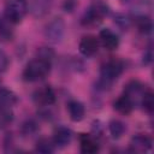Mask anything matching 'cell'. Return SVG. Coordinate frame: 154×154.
Wrapping results in <instances>:
<instances>
[{
  "label": "cell",
  "mask_w": 154,
  "mask_h": 154,
  "mask_svg": "<svg viewBox=\"0 0 154 154\" xmlns=\"http://www.w3.org/2000/svg\"><path fill=\"white\" fill-rule=\"evenodd\" d=\"M55 150V144L53 140H49L47 137H42L36 142V152L42 154H51Z\"/></svg>",
  "instance_id": "cell-20"
},
{
  "label": "cell",
  "mask_w": 154,
  "mask_h": 154,
  "mask_svg": "<svg viewBox=\"0 0 154 154\" xmlns=\"http://www.w3.org/2000/svg\"><path fill=\"white\" fill-rule=\"evenodd\" d=\"M17 102H18V97L12 90L4 87L0 88V111L8 109L13 107Z\"/></svg>",
  "instance_id": "cell-15"
},
{
  "label": "cell",
  "mask_w": 154,
  "mask_h": 154,
  "mask_svg": "<svg viewBox=\"0 0 154 154\" xmlns=\"http://www.w3.org/2000/svg\"><path fill=\"white\" fill-rule=\"evenodd\" d=\"M7 66H8V58L6 53L2 49H0V73L4 72L7 69Z\"/></svg>",
  "instance_id": "cell-25"
},
{
  "label": "cell",
  "mask_w": 154,
  "mask_h": 154,
  "mask_svg": "<svg viewBox=\"0 0 154 154\" xmlns=\"http://www.w3.org/2000/svg\"><path fill=\"white\" fill-rule=\"evenodd\" d=\"M100 47V41L94 35H87L83 36L82 40L78 43V49L82 55L84 57H91L97 53Z\"/></svg>",
  "instance_id": "cell-8"
},
{
  "label": "cell",
  "mask_w": 154,
  "mask_h": 154,
  "mask_svg": "<svg viewBox=\"0 0 154 154\" xmlns=\"http://www.w3.org/2000/svg\"><path fill=\"white\" fill-rule=\"evenodd\" d=\"M144 91H146L144 85L140 81L132 79L125 84L123 94H125L128 97H130V100L134 102V105H137V103H140L141 97H142Z\"/></svg>",
  "instance_id": "cell-9"
},
{
  "label": "cell",
  "mask_w": 154,
  "mask_h": 154,
  "mask_svg": "<svg viewBox=\"0 0 154 154\" xmlns=\"http://www.w3.org/2000/svg\"><path fill=\"white\" fill-rule=\"evenodd\" d=\"M12 120H13V113H12L11 108H8V109H1L0 111V124L2 126L8 125Z\"/></svg>",
  "instance_id": "cell-23"
},
{
  "label": "cell",
  "mask_w": 154,
  "mask_h": 154,
  "mask_svg": "<svg viewBox=\"0 0 154 154\" xmlns=\"http://www.w3.org/2000/svg\"><path fill=\"white\" fill-rule=\"evenodd\" d=\"M143 64L144 65H150L152 61H153V51H152V47H148L143 54Z\"/></svg>",
  "instance_id": "cell-26"
},
{
  "label": "cell",
  "mask_w": 154,
  "mask_h": 154,
  "mask_svg": "<svg viewBox=\"0 0 154 154\" xmlns=\"http://www.w3.org/2000/svg\"><path fill=\"white\" fill-rule=\"evenodd\" d=\"M52 70V60L36 57L35 59L30 60L22 73V77L25 82H38L45 79Z\"/></svg>",
  "instance_id": "cell-2"
},
{
  "label": "cell",
  "mask_w": 154,
  "mask_h": 154,
  "mask_svg": "<svg viewBox=\"0 0 154 154\" xmlns=\"http://www.w3.org/2000/svg\"><path fill=\"white\" fill-rule=\"evenodd\" d=\"M43 34H45V37L52 43L61 42L65 34V23L63 18L55 17L52 20H49L45 26Z\"/></svg>",
  "instance_id": "cell-5"
},
{
  "label": "cell",
  "mask_w": 154,
  "mask_h": 154,
  "mask_svg": "<svg viewBox=\"0 0 154 154\" xmlns=\"http://www.w3.org/2000/svg\"><path fill=\"white\" fill-rule=\"evenodd\" d=\"M99 41L107 51H116L119 47V37L111 29H102L99 34Z\"/></svg>",
  "instance_id": "cell-11"
},
{
  "label": "cell",
  "mask_w": 154,
  "mask_h": 154,
  "mask_svg": "<svg viewBox=\"0 0 154 154\" xmlns=\"http://www.w3.org/2000/svg\"><path fill=\"white\" fill-rule=\"evenodd\" d=\"M113 108L120 113V114H124V116H128L130 114L134 108H135V105L134 102L130 100V97H128L125 94H122L119 97H117L113 102Z\"/></svg>",
  "instance_id": "cell-13"
},
{
  "label": "cell",
  "mask_w": 154,
  "mask_h": 154,
  "mask_svg": "<svg viewBox=\"0 0 154 154\" xmlns=\"http://www.w3.org/2000/svg\"><path fill=\"white\" fill-rule=\"evenodd\" d=\"M129 147H130V150L134 153H146L152 149L153 141L148 135L137 134L131 137Z\"/></svg>",
  "instance_id": "cell-7"
},
{
  "label": "cell",
  "mask_w": 154,
  "mask_h": 154,
  "mask_svg": "<svg viewBox=\"0 0 154 154\" xmlns=\"http://www.w3.org/2000/svg\"><path fill=\"white\" fill-rule=\"evenodd\" d=\"M67 111L72 122H81L85 116V107L78 100H71L67 103Z\"/></svg>",
  "instance_id": "cell-14"
},
{
  "label": "cell",
  "mask_w": 154,
  "mask_h": 154,
  "mask_svg": "<svg viewBox=\"0 0 154 154\" xmlns=\"http://www.w3.org/2000/svg\"><path fill=\"white\" fill-rule=\"evenodd\" d=\"M125 64L123 60L119 59H112L102 64L100 69V78L96 83L97 89L106 90L108 89L124 72Z\"/></svg>",
  "instance_id": "cell-1"
},
{
  "label": "cell",
  "mask_w": 154,
  "mask_h": 154,
  "mask_svg": "<svg viewBox=\"0 0 154 154\" xmlns=\"http://www.w3.org/2000/svg\"><path fill=\"white\" fill-rule=\"evenodd\" d=\"M32 100L35 101L36 105L47 107V106H52V105L55 103L57 95H55V91L52 87L45 85V87L37 89L32 94Z\"/></svg>",
  "instance_id": "cell-6"
},
{
  "label": "cell",
  "mask_w": 154,
  "mask_h": 154,
  "mask_svg": "<svg viewBox=\"0 0 154 154\" xmlns=\"http://www.w3.org/2000/svg\"><path fill=\"white\" fill-rule=\"evenodd\" d=\"M28 4L25 0H8L5 5L4 16L13 24H18L28 13Z\"/></svg>",
  "instance_id": "cell-4"
},
{
  "label": "cell",
  "mask_w": 154,
  "mask_h": 154,
  "mask_svg": "<svg viewBox=\"0 0 154 154\" xmlns=\"http://www.w3.org/2000/svg\"><path fill=\"white\" fill-rule=\"evenodd\" d=\"M114 22L117 23V25L122 30H126L130 26V19L128 17H125L124 14H117V16H114Z\"/></svg>",
  "instance_id": "cell-24"
},
{
  "label": "cell",
  "mask_w": 154,
  "mask_h": 154,
  "mask_svg": "<svg viewBox=\"0 0 154 154\" xmlns=\"http://www.w3.org/2000/svg\"><path fill=\"white\" fill-rule=\"evenodd\" d=\"M72 135L73 134L69 128L63 126V125L57 126L53 132V142H54L55 147L64 148V147L69 146L72 140Z\"/></svg>",
  "instance_id": "cell-12"
},
{
  "label": "cell",
  "mask_w": 154,
  "mask_h": 154,
  "mask_svg": "<svg viewBox=\"0 0 154 154\" xmlns=\"http://www.w3.org/2000/svg\"><path fill=\"white\" fill-rule=\"evenodd\" d=\"M52 0H34L32 4V13L35 16H43L45 13H47V11H49Z\"/></svg>",
  "instance_id": "cell-21"
},
{
  "label": "cell",
  "mask_w": 154,
  "mask_h": 154,
  "mask_svg": "<svg viewBox=\"0 0 154 154\" xmlns=\"http://www.w3.org/2000/svg\"><path fill=\"white\" fill-rule=\"evenodd\" d=\"M108 130H109V134L111 136L114 138V140H118L120 138L125 131H126V125L119 120V119H112L109 123H108Z\"/></svg>",
  "instance_id": "cell-18"
},
{
  "label": "cell",
  "mask_w": 154,
  "mask_h": 154,
  "mask_svg": "<svg viewBox=\"0 0 154 154\" xmlns=\"http://www.w3.org/2000/svg\"><path fill=\"white\" fill-rule=\"evenodd\" d=\"M135 24H136L137 30L141 34H143V35L150 34L152 30H153V22L150 19V17L147 16L146 13H143V14H136V17H135Z\"/></svg>",
  "instance_id": "cell-17"
},
{
  "label": "cell",
  "mask_w": 154,
  "mask_h": 154,
  "mask_svg": "<svg viewBox=\"0 0 154 154\" xmlns=\"http://www.w3.org/2000/svg\"><path fill=\"white\" fill-rule=\"evenodd\" d=\"M108 13V7L103 2H95L90 5L82 16L81 23L84 26L99 25Z\"/></svg>",
  "instance_id": "cell-3"
},
{
  "label": "cell",
  "mask_w": 154,
  "mask_h": 154,
  "mask_svg": "<svg viewBox=\"0 0 154 154\" xmlns=\"http://www.w3.org/2000/svg\"><path fill=\"white\" fill-rule=\"evenodd\" d=\"M0 88H1V84H0Z\"/></svg>",
  "instance_id": "cell-27"
},
{
  "label": "cell",
  "mask_w": 154,
  "mask_h": 154,
  "mask_svg": "<svg viewBox=\"0 0 154 154\" xmlns=\"http://www.w3.org/2000/svg\"><path fill=\"white\" fill-rule=\"evenodd\" d=\"M38 130V124L34 119H26L20 125V134L23 136H32Z\"/></svg>",
  "instance_id": "cell-22"
},
{
  "label": "cell",
  "mask_w": 154,
  "mask_h": 154,
  "mask_svg": "<svg viewBox=\"0 0 154 154\" xmlns=\"http://www.w3.org/2000/svg\"><path fill=\"white\" fill-rule=\"evenodd\" d=\"M13 23H11L4 14L0 16V40L2 42H10L14 36Z\"/></svg>",
  "instance_id": "cell-16"
},
{
  "label": "cell",
  "mask_w": 154,
  "mask_h": 154,
  "mask_svg": "<svg viewBox=\"0 0 154 154\" xmlns=\"http://www.w3.org/2000/svg\"><path fill=\"white\" fill-rule=\"evenodd\" d=\"M140 105L142 106V108L148 114L153 113V111H154V94L150 89H146V91L143 93V95L141 97Z\"/></svg>",
  "instance_id": "cell-19"
},
{
  "label": "cell",
  "mask_w": 154,
  "mask_h": 154,
  "mask_svg": "<svg viewBox=\"0 0 154 154\" xmlns=\"http://www.w3.org/2000/svg\"><path fill=\"white\" fill-rule=\"evenodd\" d=\"M79 149L83 154H95L100 150V144L95 136L82 134L79 136Z\"/></svg>",
  "instance_id": "cell-10"
},
{
  "label": "cell",
  "mask_w": 154,
  "mask_h": 154,
  "mask_svg": "<svg viewBox=\"0 0 154 154\" xmlns=\"http://www.w3.org/2000/svg\"><path fill=\"white\" fill-rule=\"evenodd\" d=\"M125 1H126V0H125Z\"/></svg>",
  "instance_id": "cell-28"
}]
</instances>
